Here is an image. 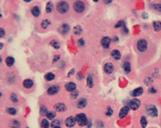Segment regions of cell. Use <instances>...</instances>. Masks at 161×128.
I'll list each match as a JSON object with an SVG mask.
<instances>
[{
  "mask_svg": "<svg viewBox=\"0 0 161 128\" xmlns=\"http://www.w3.org/2000/svg\"><path fill=\"white\" fill-rule=\"evenodd\" d=\"M153 30L154 31H156V32H158V31H160L161 30V21H154L153 22Z\"/></svg>",
  "mask_w": 161,
  "mask_h": 128,
  "instance_id": "obj_22",
  "label": "cell"
},
{
  "mask_svg": "<svg viewBox=\"0 0 161 128\" xmlns=\"http://www.w3.org/2000/svg\"><path fill=\"white\" fill-rule=\"evenodd\" d=\"M146 111H147L148 115H149V116H151L152 118H155V117L158 115L157 108H156L154 105H149V106H147Z\"/></svg>",
  "mask_w": 161,
  "mask_h": 128,
  "instance_id": "obj_4",
  "label": "cell"
},
{
  "mask_svg": "<svg viewBox=\"0 0 161 128\" xmlns=\"http://www.w3.org/2000/svg\"><path fill=\"white\" fill-rule=\"evenodd\" d=\"M94 78L92 75H89V76L87 77V86L89 87V88H93L94 87Z\"/></svg>",
  "mask_w": 161,
  "mask_h": 128,
  "instance_id": "obj_20",
  "label": "cell"
},
{
  "mask_svg": "<svg viewBox=\"0 0 161 128\" xmlns=\"http://www.w3.org/2000/svg\"><path fill=\"white\" fill-rule=\"evenodd\" d=\"M73 72H74V70H73V69H72V70H71V71L69 72V76H71V75H72V74H73Z\"/></svg>",
  "mask_w": 161,
  "mask_h": 128,
  "instance_id": "obj_44",
  "label": "cell"
},
{
  "mask_svg": "<svg viewBox=\"0 0 161 128\" xmlns=\"http://www.w3.org/2000/svg\"><path fill=\"white\" fill-rule=\"evenodd\" d=\"M60 121L59 120H53V122H52V127H56V126H59V123Z\"/></svg>",
  "mask_w": 161,
  "mask_h": 128,
  "instance_id": "obj_38",
  "label": "cell"
},
{
  "mask_svg": "<svg viewBox=\"0 0 161 128\" xmlns=\"http://www.w3.org/2000/svg\"><path fill=\"white\" fill-rule=\"evenodd\" d=\"M31 13H32V15H33L34 17H38L41 15V9H40V7H38V6H34V7H32V9H31Z\"/></svg>",
  "mask_w": 161,
  "mask_h": 128,
  "instance_id": "obj_14",
  "label": "cell"
},
{
  "mask_svg": "<svg viewBox=\"0 0 161 128\" xmlns=\"http://www.w3.org/2000/svg\"><path fill=\"white\" fill-rule=\"evenodd\" d=\"M59 31L62 33V34H64V35H66L67 33H69V31H70V26L68 25V24H62L61 27H60V29H59Z\"/></svg>",
  "mask_w": 161,
  "mask_h": 128,
  "instance_id": "obj_16",
  "label": "cell"
},
{
  "mask_svg": "<svg viewBox=\"0 0 161 128\" xmlns=\"http://www.w3.org/2000/svg\"><path fill=\"white\" fill-rule=\"evenodd\" d=\"M86 105H87V99H86V98H81V99H79V100L77 101V107H78L79 109L85 108Z\"/></svg>",
  "mask_w": 161,
  "mask_h": 128,
  "instance_id": "obj_19",
  "label": "cell"
},
{
  "mask_svg": "<svg viewBox=\"0 0 161 128\" xmlns=\"http://www.w3.org/2000/svg\"><path fill=\"white\" fill-rule=\"evenodd\" d=\"M78 44L81 45V46H83V45H84V41H83L82 39H79V41H78Z\"/></svg>",
  "mask_w": 161,
  "mask_h": 128,
  "instance_id": "obj_41",
  "label": "cell"
},
{
  "mask_svg": "<svg viewBox=\"0 0 161 128\" xmlns=\"http://www.w3.org/2000/svg\"><path fill=\"white\" fill-rule=\"evenodd\" d=\"M7 112H8L10 115H16V114H17V110H16L15 108H12V107L8 108V109H7Z\"/></svg>",
  "mask_w": 161,
  "mask_h": 128,
  "instance_id": "obj_33",
  "label": "cell"
},
{
  "mask_svg": "<svg viewBox=\"0 0 161 128\" xmlns=\"http://www.w3.org/2000/svg\"><path fill=\"white\" fill-rule=\"evenodd\" d=\"M52 10H53V4H52V2H48V3L46 4V9H45V11H46V13H51Z\"/></svg>",
  "mask_w": 161,
  "mask_h": 128,
  "instance_id": "obj_28",
  "label": "cell"
},
{
  "mask_svg": "<svg viewBox=\"0 0 161 128\" xmlns=\"http://www.w3.org/2000/svg\"><path fill=\"white\" fill-rule=\"evenodd\" d=\"M143 92H144L143 88H137V89H135V90L132 91L131 95H132V96H135V97L140 96V95H142V94H143Z\"/></svg>",
  "mask_w": 161,
  "mask_h": 128,
  "instance_id": "obj_15",
  "label": "cell"
},
{
  "mask_svg": "<svg viewBox=\"0 0 161 128\" xmlns=\"http://www.w3.org/2000/svg\"><path fill=\"white\" fill-rule=\"evenodd\" d=\"M129 108L131 109V110H133V111H136V110H138L139 109V107L141 106V101L139 100V99H137V98H134V99H132V100H130V102H129Z\"/></svg>",
  "mask_w": 161,
  "mask_h": 128,
  "instance_id": "obj_6",
  "label": "cell"
},
{
  "mask_svg": "<svg viewBox=\"0 0 161 128\" xmlns=\"http://www.w3.org/2000/svg\"><path fill=\"white\" fill-rule=\"evenodd\" d=\"M140 123H141V126H142V128L147 127V123H148V121H147L146 117H142V118H141V119H140Z\"/></svg>",
  "mask_w": 161,
  "mask_h": 128,
  "instance_id": "obj_27",
  "label": "cell"
},
{
  "mask_svg": "<svg viewBox=\"0 0 161 128\" xmlns=\"http://www.w3.org/2000/svg\"><path fill=\"white\" fill-rule=\"evenodd\" d=\"M34 85V82L31 80V79H26L23 81V87L26 88V89H31Z\"/></svg>",
  "mask_w": 161,
  "mask_h": 128,
  "instance_id": "obj_18",
  "label": "cell"
},
{
  "mask_svg": "<svg viewBox=\"0 0 161 128\" xmlns=\"http://www.w3.org/2000/svg\"><path fill=\"white\" fill-rule=\"evenodd\" d=\"M45 116H46V118H47L48 119H53L56 115H55V113H54V112H47Z\"/></svg>",
  "mask_w": 161,
  "mask_h": 128,
  "instance_id": "obj_31",
  "label": "cell"
},
{
  "mask_svg": "<svg viewBox=\"0 0 161 128\" xmlns=\"http://www.w3.org/2000/svg\"><path fill=\"white\" fill-rule=\"evenodd\" d=\"M41 127L42 128H48L49 127V122L47 119H44L42 121H41Z\"/></svg>",
  "mask_w": 161,
  "mask_h": 128,
  "instance_id": "obj_25",
  "label": "cell"
},
{
  "mask_svg": "<svg viewBox=\"0 0 161 128\" xmlns=\"http://www.w3.org/2000/svg\"><path fill=\"white\" fill-rule=\"evenodd\" d=\"M76 122L80 125V126H85L87 124V117L85 114H78L76 115Z\"/></svg>",
  "mask_w": 161,
  "mask_h": 128,
  "instance_id": "obj_5",
  "label": "cell"
},
{
  "mask_svg": "<svg viewBox=\"0 0 161 128\" xmlns=\"http://www.w3.org/2000/svg\"><path fill=\"white\" fill-rule=\"evenodd\" d=\"M79 94V92H73V93H72V98H76V96Z\"/></svg>",
  "mask_w": 161,
  "mask_h": 128,
  "instance_id": "obj_37",
  "label": "cell"
},
{
  "mask_svg": "<svg viewBox=\"0 0 161 128\" xmlns=\"http://www.w3.org/2000/svg\"><path fill=\"white\" fill-rule=\"evenodd\" d=\"M75 123H77L76 119L73 118V117H70L65 120V124H66L67 127H73L75 125Z\"/></svg>",
  "mask_w": 161,
  "mask_h": 128,
  "instance_id": "obj_8",
  "label": "cell"
},
{
  "mask_svg": "<svg viewBox=\"0 0 161 128\" xmlns=\"http://www.w3.org/2000/svg\"><path fill=\"white\" fill-rule=\"evenodd\" d=\"M54 78H55V75H54L53 73H51V72L46 73L45 76V79L46 81H51V80H53Z\"/></svg>",
  "mask_w": 161,
  "mask_h": 128,
  "instance_id": "obj_29",
  "label": "cell"
},
{
  "mask_svg": "<svg viewBox=\"0 0 161 128\" xmlns=\"http://www.w3.org/2000/svg\"><path fill=\"white\" fill-rule=\"evenodd\" d=\"M129 106H124L122 109H121V111H120V113H119V118L120 119H125L126 116H127V114H128V112H129Z\"/></svg>",
  "mask_w": 161,
  "mask_h": 128,
  "instance_id": "obj_7",
  "label": "cell"
},
{
  "mask_svg": "<svg viewBox=\"0 0 161 128\" xmlns=\"http://www.w3.org/2000/svg\"><path fill=\"white\" fill-rule=\"evenodd\" d=\"M149 93H151V94H155V93H156V90H155L154 88H151V89L149 90Z\"/></svg>",
  "mask_w": 161,
  "mask_h": 128,
  "instance_id": "obj_39",
  "label": "cell"
},
{
  "mask_svg": "<svg viewBox=\"0 0 161 128\" xmlns=\"http://www.w3.org/2000/svg\"><path fill=\"white\" fill-rule=\"evenodd\" d=\"M12 128H18V127H12Z\"/></svg>",
  "mask_w": 161,
  "mask_h": 128,
  "instance_id": "obj_47",
  "label": "cell"
},
{
  "mask_svg": "<svg viewBox=\"0 0 161 128\" xmlns=\"http://www.w3.org/2000/svg\"><path fill=\"white\" fill-rule=\"evenodd\" d=\"M81 32H82V28H81L80 26H75L73 28V33L75 35H79V34H81Z\"/></svg>",
  "mask_w": 161,
  "mask_h": 128,
  "instance_id": "obj_30",
  "label": "cell"
},
{
  "mask_svg": "<svg viewBox=\"0 0 161 128\" xmlns=\"http://www.w3.org/2000/svg\"><path fill=\"white\" fill-rule=\"evenodd\" d=\"M153 10L156 11V12H161V4H154L152 6Z\"/></svg>",
  "mask_w": 161,
  "mask_h": 128,
  "instance_id": "obj_34",
  "label": "cell"
},
{
  "mask_svg": "<svg viewBox=\"0 0 161 128\" xmlns=\"http://www.w3.org/2000/svg\"><path fill=\"white\" fill-rule=\"evenodd\" d=\"M73 10L76 13H78V14L83 13L84 10H85V4H84V2L83 1H79V0L78 1H75L74 4H73Z\"/></svg>",
  "mask_w": 161,
  "mask_h": 128,
  "instance_id": "obj_3",
  "label": "cell"
},
{
  "mask_svg": "<svg viewBox=\"0 0 161 128\" xmlns=\"http://www.w3.org/2000/svg\"><path fill=\"white\" fill-rule=\"evenodd\" d=\"M146 83H147V84H148V83H152V79H148V78H147V79H146Z\"/></svg>",
  "mask_w": 161,
  "mask_h": 128,
  "instance_id": "obj_45",
  "label": "cell"
},
{
  "mask_svg": "<svg viewBox=\"0 0 161 128\" xmlns=\"http://www.w3.org/2000/svg\"><path fill=\"white\" fill-rule=\"evenodd\" d=\"M50 24V21L48 20V19H45V20H43L42 21V23H41V26H42V28L43 29H46L48 26Z\"/></svg>",
  "mask_w": 161,
  "mask_h": 128,
  "instance_id": "obj_26",
  "label": "cell"
},
{
  "mask_svg": "<svg viewBox=\"0 0 161 128\" xmlns=\"http://www.w3.org/2000/svg\"><path fill=\"white\" fill-rule=\"evenodd\" d=\"M52 128H61L60 126H56V127H52Z\"/></svg>",
  "mask_w": 161,
  "mask_h": 128,
  "instance_id": "obj_46",
  "label": "cell"
},
{
  "mask_svg": "<svg viewBox=\"0 0 161 128\" xmlns=\"http://www.w3.org/2000/svg\"><path fill=\"white\" fill-rule=\"evenodd\" d=\"M137 49L139 50L140 52H145L147 49H148V43L146 40L144 39H140L138 42H137Z\"/></svg>",
  "mask_w": 161,
  "mask_h": 128,
  "instance_id": "obj_2",
  "label": "cell"
},
{
  "mask_svg": "<svg viewBox=\"0 0 161 128\" xmlns=\"http://www.w3.org/2000/svg\"><path fill=\"white\" fill-rule=\"evenodd\" d=\"M48 111L46 110V108L45 107V106H42L41 107V114L43 115V116H45V115H46V113H47Z\"/></svg>",
  "mask_w": 161,
  "mask_h": 128,
  "instance_id": "obj_35",
  "label": "cell"
},
{
  "mask_svg": "<svg viewBox=\"0 0 161 128\" xmlns=\"http://www.w3.org/2000/svg\"><path fill=\"white\" fill-rule=\"evenodd\" d=\"M54 109L57 112H64L66 111V105L64 103H57L54 105Z\"/></svg>",
  "mask_w": 161,
  "mask_h": 128,
  "instance_id": "obj_13",
  "label": "cell"
},
{
  "mask_svg": "<svg viewBox=\"0 0 161 128\" xmlns=\"http://www.w3.org/2000/svg\"><path fill=\"white\" fill-rule=\"evenodd\" d=\"M0 31H1V32H0V37L2 38V37H4V35H5V31H4V29H1Z\"/></svg>",
  "mask_w": 161,
  "mask_h": 128,
  "instance_id": "obj_42",
  "label": "cell"
},
{
  "mask_svg": "<svg viewBox=\"0 0 161 128\" xmlns=\"http://www.w3.org/2000/svg\"><path fill=\"white\" fill-rule=\"evenodd\" d=\"M111 56H112V58L115 59V60H120L121 57H122L121 52L119 51V50H117V49H115V50H113V51L111 52Z\"/></svg>",
  "mask_w": 161,
  "mask_h": 128,
  "instance_id": "obj_17",
  "label": "cell"
},
{
  "mask_svg": "<svg viewBox=\"0 0 161 128\" xmlns=\"http://www.w3.org/2000/svg\"><path fill=\"white\" fill-rule=\"evenodd\" d=\"M14 63H15V59L13 57H7V59H6V65L8 67H12L14 65Z\"/></svg>",
  "mask_w": 161,
  "mask_h": 128,
  "instance_id": "obj_23",
  "label": "cell"
},
{
  "mask_svg": "<svg viewBox=\"0 0 161 128\" xmlns=\"http://www.w3.org/2000/svg\"><path fill=\"white\" fill-rule=\"evenodd\" d=\"M101 45L104 47V48H108L109 45H110V43H111V39L108 38V37H104L101 39Z\"/></svg>",
  "mask_w": 161,
  "mask_h": 128,
  "instance_id": "obj_12",
  "label": "cell"
},
{
  "mask_svg": "<svg viewBox=\"0 0 161 128\" xmlns=\"http://www.w3.org/2000/svg\"><path fill=\"white\" fill-rule=\"evenodd\" d=\"M59 90H60V87L59 86H51V87H49L48 89H47V94H49V95H53V94H56L58 92H59Z\"/></svg>",
  "mask_w": 161,
  "mask_h": 128,
  "instance_id": "obj_10",
  "label": "cell"
},
{
  "mask_svg": "<svg viewBox=\"0 0 161 128\" xmlns=\"http://www.w3.org/2000/svg\"><path fill=\"white\" fill-rule=\"evenodd\" d=\"M13 124H14L15 126H17V125H18V126H19V122H18V121H16V120L14 121V123H13Z\"/></svg>",
  "mask_w": 161,
  "mask_h": 128,
  "instance_id": "obj_43",
  "label": "cell"
},
{
  "mask_svg": "<svg viewBox=\"0 0 161 128\" xmlns=\"http://www.w3.org/2000/svg\"><path fill=\"white\" fill-rule=\"evenodd\" d=\"M50 45H51L53 48H55V49H59V47H60V43H59V42L56 41V40H53V41L50 42Z\"/></svg>",
  "mask_w": 161,
  "mask_h": 128,
  "instance_id": "obj_24",
  "label": "cell"
},
{
  "mask_svg": "<svg viewBox=\"0 0 161 128\" xmlns=\"http://www.w3.org/2000/svg\"><path fill=\"white\" fill-rule=\"evenodd\" d=\"M124 70H125V73H129L130 72V70H131V68H130V64L128 63V62H125V63H124Z\"/></svg>",
  "mask_w": 161,
  "mask_h": 128,
  "instance_id": "obj_21",
  "label": "cell"
},
{
  "mask_svg": "<svg viewBox=\"0 0 161 128\" xmlns=\"http://www.w3.org/2000/svg\"><path fill=\"white\" fill-rule=\"evenodd\" d=\"M11 100H12L14 103H17L18 101V95H17L16 94H11Z\"/></svg>",
  "mask_w": 161,
  "mask_h": 128,
  "instance_id": "obj_32",
  "label": "cell"
},
{
  "mask_svg": "<svg viewBox=\"0 0 161 128\" xmlns=\"http://www.w3.org/2000/svg\"><path fill=\"white\" fill-rule=\"evenodd\" d=\"M75 89H76V85L73 82H70L66 85V90L70 93H73V91H75Z\"/></svg>",
  "mask_w": 161,
  "mask_h": 128,
  "instance_id": "obj_11",
  "label": "cell"
},
{
  "mask_svg": "<svg viewBox=\"0 0 161 128\" xmlns=\"http://www.w3.org/2000/svg\"><path fill=\"white\" fill-rule=\"evenodd\" d=\"M103 69H104V72H105L106 74H111V73L114 71V66H113V64H111V63H106V64L104 65Z\"/></svg>",
  "mask_w": 161,
  "mask_h": 128,
  "instance_id": "obj_9",
  "label": "cell"
},
{
  "mask_svg": "<svg viewBox=\"0 0 161 128\" xmlns=\"http://www.w3.org/2000/svg\"><path fill=\"white\" fill-rule=\"evenodd\" d=\"M69 8H70V6L66 1H61L57 4V11L60 14H66L68 12Z\"/></svg>",
  "mask_w": 161,
  "mask_h": 128,
  "instance_id": "obj_1",
  "label": "cell"
},
{
  "mask_svg": "<svg viewBox=\"0 0 161 128\" xmlns=\"http://www.w3.org/2000/svg\"><path fill=\"white\" fill-rule=\"evenodd\" d=\"M112 114H113V110H112V108L109 107L108 110H107V113H106V116H107V117H111Z\"/></svg>",
  "mask_w": 161,
  "mask_h": 128,
  "instance_id": "obj_36",
  "label": "cell"
},
{
  "mask_svg": "<svg viewBox=\"0 0 161 128\" xmlns=\"http://www.w3.org/2000/svg\"><path fill=\"white\" fill-rule=\"evenodd\" d=\"M123 25H124V21H122V20H121V21H119V22H118V24H116L115 27H117V28H118V27H121V26H123Z\"/></svg>",
  "mask_w": 161,
  "mask_h": 128,
  "instance_id": "obj_40",
  "label": "cell"
}]
</instances>
